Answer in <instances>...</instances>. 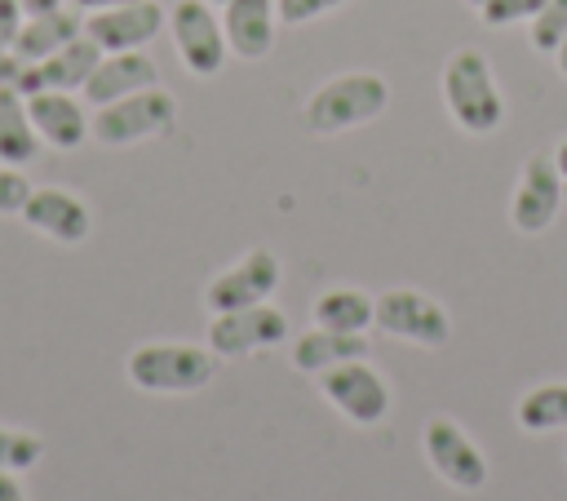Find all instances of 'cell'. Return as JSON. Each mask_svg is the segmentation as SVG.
<instances>
[{"label":"cell","mask_w":567,"mask_h":501,"mask_svg":"<svg viewBox=\"0 0 567 501\" xmlns=\"http://www.w3.org/2000/svg\"><path fill=\"white\" fill-rule=\"evenodd\" d=\"M22 4V13L31 18V13H49V9H58V4H66V0H18Z\"/></svg>","instance_id":"4dcf8cb0"},{"label":"cell","mask_w":567,"mask_h":501,"mask_svg":"<svg viewBox=\"0 0 567 501\" xmlns=\"http://www.w3.org/2000/svg\"><path fill=\"white\" fill-rule=\"evenodd\" d=\"M284 266L270 248H248L235 266H226L221 275H213V284L204 288V306L217 310H244V306H261L270 301V293L279 288Z\"/></svg>","instance_id":"30bf717a"},{"label":"cell","mask_w":567,"mask_h":501,"mask_svg":"<svg viewBox=\"0 0 567 501\" xmlns=\"http://www.w3.org/2000/svg\"><path fill=\"white\" fill-rule=\"evenodd\" d=\"M377 328L385 337H399V341L439 350L452 337V315L434 297H425L416 288H390V293L377 297Z\"/></svg>","instance_id":"52a82bcc"},{"label":"cell","mask_w":567,"mask_h":501,"mask_svg":"<svg viewBox=\"0 0 567 501\" xmlns=\"http://www.w3.org/2000/svg\"><path fill=\"white\" fill-rule=\"evenodd\" d=\"M27 195H31V182L22 177V168L0 164V217H18Z\"/></svg>","instance_id":"484cf974"},{"label":"cell","mask_w":567,"mask_h":501,"mask_svg":"<svg viewBox=\"0 0 567 501\" xmlns=\"http://www.w3.org/2000/svg\"><path fill=\"white\" fill-rule=\"evenodd\" d=\"M0 501H27V488H22L18 470H0Z\"/></svg>","instance_id":"f546056e"},{"label":"cell","mask_w":567,"mask_h":501,"mask_svg":"<svg viewBox=\"0 0 567 501\" xmlns=\"http://www.w3.org/2000/svg\"><path fill=\"white\" fill-rule=\"evenodd\" d=\"M385 106H390V84L377 71H346L310 93L306 129L310 133H346V129L377 120Z\"/></svg>","instance_id":"3957f363"},{"label":"cell","mask_w":567,"mask_h":501,"mask_svg":"<svg viewBox=\"0 0 567 501\" xmlns=\"http://www.w3.org/2000/svg\"><path fill=\"white\" fill-rule=\"evenodd\" d=\"M44 457V439L18 426H0V470H31Z\"/></svg>","instance_id":"603a6c76"},{"label":"cell","mask_w":567,"mask_h":501,"mask_svg":"<svg viewBox=\"0 0 567 501\" xmlns=\"http://www.w3.org/2000/svg\"><path fill=\"white\" fill-rule=\"evenodd\" d=\"M563 208V173L554 164V155H527L514 200H509V222L523 235H540Z\"/></svg>","instance_id":"7c38bea8"},{"label":"cell","mask_w":567,"mask_h":501,"mask_svg":"<svg viewBox=\"0 0 567 501\" xmlns=\"http://www.w3.org/2000/svg\"><path fill=\"white\" fill-rule=\"evenodd\" d=\"M514 421L518 430L527 434H554V430H567V381H545L536 390H527L514 408Z\"/></svg>","instance_id":"7402d4cb"},{"label":"cell","mask_w":567,"mask_h":501,"mask_svg":"<svg viewBox=\"0 0 567 501\" xmlns=\"http://www.w3.org/2000/svg\"><path fill=\"white\" fill-rule=\"evenodd\" d=\"M545 0H487L478 13L487 27H509V22H532Z\"/></svg>","instance_id":"d4e9b609"},{"label":"cell","mask_w":567,"mask_h":501,"mask_svg":"<svg viewBox=\"0 0 567 501\" xmlns=\"http://www.w3.org/2000/svg\"><path fill=\"white\" fill-rule=\"evenodd\" d=\"M35 235L53 239V244H84L93 231V213L89 204L66 191V186H31L22 213H18Z\"/></svg>","instance_id":"4fadbf2b"},{"label":"cell","mask_w":567,"mask_h":501,"mask_svg":"<svg viewBox=\"0 0 567 501\" xmlns=\"http://www.w3.org/2000/svg\"><path fill=\"white\" fill-rule=\"evenodd\" d=\"M22 71H27V62L13 49H0V89H18Z\"/></svg>","instance_id":"f1b7e54d"},{"label":"cell","mask_w":567,"mask_h":501,"mask_svg":"<svg viewBox=\"0 0 567 501\" xmlns=\"http://www.w3.org/2000/svg\"><path fill=\"white\" fill-rule=\"evenodd\" d=\"M465 4H474V9H483V4H487V0H465Z\"/></svg>","instance_id":"e575fe53"},{"label":"cell","mask_w":567,"mask_h":501,"mask_svg":"<svg viewBox=\"0 0 567 501\" xmlns=\"http://www.w3.org/2000/svg\"><path fill=\"white\" fill-rule=\"evenodd\" d=\"M421 452H425V461L434 466V474H439L447 488H456V492H478V488H487V479H492V466H487L483 448H478L452 417H434V421L425 426Z\"/></svg>","instance_id":"8992f818"},{"label":"cell","mask_w":567,"mask_h":501,"mask_svg":"<svg viewBox=\"0 0 567 501\" xmlns=\"http://www.w3.org/2000/svg\"><path fill=\"white\" fill-rule=\"evenodd\" d=\"M315 324L332 333H368L377 324V297L363 288H328L315 301Z\"/></svg>","instance_id":"44dd1931"},{"label":"cell","mask_w":567,"mask_h":501,"mask_svg":"<svg viewBox=\"0 0 567 501\" xmlns=\"http://www.w3.org/2000/svg\"><path fill=\"white\" fill-rule=\"evenodd\" d=\"M80 13H97V9H115V4H128V0H71Z\"/></svg>","instance_id":"1f68e13d"},{"label":"cell","mask_w":567,"mask_h":501,"mask_svg":"<svg viewBox=\"0 0 567 501\" xmlns=\"http://www.w3.org/2000/svg\"><path fill=\"white\" fill-rule=\"evenodd\" d=\"M80 31H84V13H80L75 4H58V9H49V13L22 18L18 40H13V53H18L22 62H40V58H49L53 49H62L66 40H75Z\"/></svg>","instance_id":"d6986e66"},{"label":"cell","mask_w":567,"mask_h":501,"mask_svg":"<svg viewBox=\"0 0 567 501\" xmlns=\"http://www.w3.org/2000/svg\"><path fill=\"white\" fill-rule=\"evenodd\" d=\"M567 40V0H545L540 13L532 18V49L554 53Z\"/></svg>","instance_id":"cb8c5ba5"},{"label":"cell","mask_w":567,"mask_h":501,"mask_svg":"<svg viewBox=\"0 0 567 501\" xmlns=\"http://www.w3.org/2000/svg\"><path fill=\"white\" fill-rule=\"evenodd\" d=\"M22 18H27V13H22V4H18V0H0V49H13Z\"/></svg>","instance_id":"83f0119b"},{"label":"cell","mask_w":567,"mask_h":501,"mask_svg":"<svg viewBox=\"0 0 567 501\" xmlns=\"http://www.w3.org/2000/svg\"><path fill=\"white\" fill-rule=\"evenodd\" d=\"M173 120H177V98L168 89L151 84L142 93H128V98H115L106 106H93L89 137L102 142V146H133V142L168 133Z\"/></svg>","instance_id":"277c9868"},{"label":"cell","mask_w":567,"mask_h":501,"mask_svg":"<svg viewBox=\"0 0 567 501\" xmlns=\"http://www.w3.org/2000/svg\"><path fill=\"white\" fill-rule=\"evenodd\" d=\"M554 62H558V71H563V75H567V40H563V44H558V49H554Z\"/></svg>","instance_id":"836d02e7"},{"label":"cell","mask_w":567,"mask_h":501,"mask_svg":"<svg viewBox=\"0 0 567 501\" xmlns=\"http://www.w3.org/2000/svg\"><path fill=\"white\" fill-rule=\"evenodd\" d=\"M554 164H558V173H563V182H567V137L558 142V151H554Z\"/></svg>","instance_id":"d6a6232c"},{"label":"cell","mask_w":567,"mask_h":501,"mask_svg":"<svg viewBox=\"0 0 567 501\" xmlns=\"http://www.w3.org/2000/svg\"><path fill=\"white\" fill-rule=\"evenodd\" d=\"M168 31L177 44V58L186 62L190 75H217L226 62V31L221 18L213 13L208 0H177L168 9Z\"/></svg>","instance_id":"ba28073f"},{"label":"cell","mask_w":567,"mask_h":501,"mask_svg":"<svg viewBox=\"0 0 567 501\" xmlns=\"http://www.w3.org/2000/svg\"><path fill=\"white\" fill-rule=\"evenodd\" d=\"M151 84H159V67L142 49H124V53H102V62L93 67V75L84 80L80 93L89 106H106V102L142 93Z\"/></svg>","instance_id":"2e32d148"},{"label":"cell","mask_w":567,"mask_h":501,"mask_svg":"<svg viewBox=\"0 0 567 501\" xmlns=\"http://www.w3.org/2000/svg\"><path fill=\"white\" fill-rule=\"evenodd\" d=\"M288 359H292L297 372L319 377V372H328V368H337L346 359H368V341H363V333H332V328H319L315 324V328H306L292 341Z\"/></svg>","instance_id":"ac0fdd59"},{"label":"cell","mask_w":567,"mask_h":501,"mask_svg":"<svg viewBox=\"0 0 567 501\" xmlns=\"http://www.w3.org/2000/svg\"><path fill=\"white\" fill-rule=\"evenodd\" d=\"M102 62V49L80 31L75 40H66L62 49H53L49 58L40 62H27L18 89L22 93H35V89H62V93H80L84 80L93 75V67Z\"/></svg>","instance_id":"9a60e30c"},{"label":"cell","mask_w":567,"mask_h":501,"mask_svg":"<svg viewBox=\"0 0 567 501\" xmlns=\"http://www.w3.org/2000/svg\"><path fill=\"white\" fill-rule=\"evenodd\" d=\"M275 27H279V9L275 0H226L221 4V31H226V49L244 62H257L275 49Z\"/></svg>","instance_id":"e0dca14e"},{"label":"cell","mask_w":567,"mask_h":501,"mask_svg":"<svg viewBox=\"0 0 567 501\" xmlns=\"http://www.w3.org/2000/svg\"><path fill=\"white\" fill-rule=\"evenodd\" d=\"M40 137L35 124L27 115V93L22 89H0V164L9 168H27L40 155Z\"/></svg>","instance_id":"ffe728a7"},{"label":"cell","mask_w":567,"mask_h":501,"mask_svg":"<svg viewBox=\"0 0 567 501\" xmlns=\"http://www.w3.org/2000/svg\"><path fill=\"white\" fill-rule=\"evenodd\" d=\"M443 106L474 137H487V133H496L505 124L501 84L492 75V62L478 49H456L443 62Z\"/></svg>","instance_id":"6da1fadb"},{"label":"cell","mask_w":567,"mask_h":501,"mask_svg":"<svg viewBox=\"0 0 567 501\" xmlns=\"http://www.w3.org/2000/svg\"><path fill=\"white\" fill-rule=\"evenodd\" d=\"M284 337H288V319L270 301L244 306V310H217L208 319V350L217 359H244L252 350L284 346Z\"/></svg>","instance_id":"9c48e42d"},{"label":"cell","mask_w":567,"mask_h":501,"mask_svg":"<svg viewBox=\"0 0 567 501\" xmlns=\"http://www.w3.org/2000/svg\"><path fill=\"white\" fill-rule=\"evenodd\" d=\"M319 390L323 399L354 426H377L390 417L394 408V390L390 381L368 364V359H346L328 372H319Z\"/></svg>","instance_id":"5b68a950"},{"label":"cell","mask_w":567,"mask_h":501,"mask_svg":"<svg viewBox=\"0 0 567 501\" xmlns=\"http://www.w3.org/2000/svg\"><path fill=\"white\" fill-rule=\"evenodd\" d=\"M341 4H346V0H275V9H279V22H284V27L315 22V18H323V13L341 9Z\"/></svg>","instance_id":"4316f807"},{"label":"cell","mask_w":567,"mask_h":501,"mask_svg":"<svg viewBox=\"0 0 567 501\" xmlns=\"http://www.w3.org/2000/svg\"><path fill=\"white\" fill-rule=\"evenodd\" d=\"M124 372L146 395H195L217 377V355L190 341H142L128 350Z\"/></svg>","instance_id":"7a4b0ae2"},{"label":"cell","mask_w":567,"mask_h":501,"mask_svg":"<svg viewBox=\"0 0 567 501\" xmlns=\"http://www.w3.org/2000/svg\"><path fill=\"white\" fill-rule=\"evenodd\" d=\"M27 115L35 124V137L53 151H75L89 142V111L75 93H62V89H35L27 93Z\"/></svg>","instance_id":"5bb4252c"},{"label":"cell","mask_w":567,"mask_h":501,"mask_svg":"<svg viewBox=\"0 0 567 501\" xmlns=\"http://www.w3.org/2000/svg\"><path fill=\"white\" fill-rule=\"evenodd\" d=\"M208 4H226V0H208Z\"/></svg>","instance_id":"d590c367"},{"label":"cell","mask_w":567,"mask_h":501,"mask_svg":"<svg viewBox=\"0 0 567 501\" xmlns=\"http://www.w3.org/2000/svg\"><path fill=\"white\" fill-rule=\"evenodd\" d=\"M168 27V13L155 0H128L115 9L84 13V35L102 53H124V49H146L159 31Z\"/></svg>","instance_id":"8fae6325"}]
</instances>
